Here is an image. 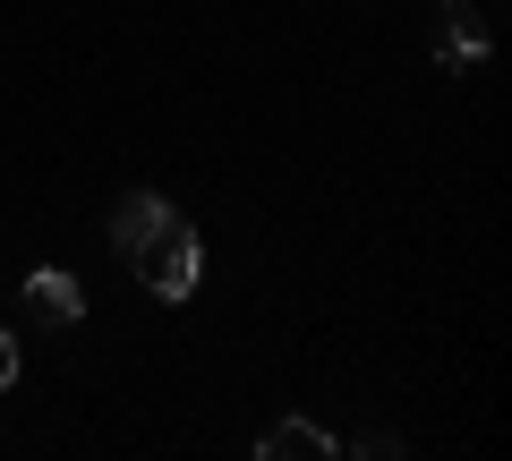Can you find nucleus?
<instances>
[{
  "label": "nucleus",
  "instance_id": "5",
  "mask_svg": "<svg viewBox=\"0 0 512 461\" xmlns=\"http://www.w3.org/2000/svg\"><path fill=\"white\" fill-rule=\"evenodd\" d=\"M470 60H487V18L461 9V18L444 26V69H470Z\"/></svg>",
  "mask_w": 512,
  "mask_h": 461
},
{
  "label": "nucleus",
  "instance_id": "4",
  "mask_svg": "<svg viewBox=\"0 0 512 461\" xmlns=\"http://www.w3.org/2000/svg\"><path fill=\"white\" fill-rule=\"evenodd\" d=\"M163 214H171V205L154 197V188H128V197L111 205V240H120V248H137V240H146V231H154Z\"/></svg>",
  "mask_w": 512,
  "mask_h": 461
},
{
  "label": "nucleus",
  "instance_id": "1",
  "mask_svg": "<svg viewBox=\"0 0 512 461\" xmlns=\"http://www.w3.org/2000/svg\"><path fill=\"white\" fill-rule=\"evenodd\" d=\"M128 257H137V274H146L154 299H188L197 274H205V248H197V231H188V214H163Z\"/></svg>",
  "mask_w": 512,
  "mask_h": 461
},
{
  "label": "nucleus",
  "instance_id": "3",
  "mask_svg": "<svg viewBox=\"0 0 512 461\" xmlns=\"http://www.w3.org/2000/svg\"><path fill=\"white\" fill-rule=\"evenodd\" d=\"M325 453H333V436L316 419H282L256 436V461H325Z\"/></svg>",
  "mask_w": 512,
  "mask_h": 461
},
{
  "label": "nucleus",
  "instance_id": "6",
  "mask_svg": "<svg viewBox=\"0 0 512 461\" xmlns=\"http://www.w3.org/2000/svg\"><path fill=\"white\" fill-rule=\"evenodd\" d=\"M18 385V333H0V393Z\"/></svg>",
  "mask_w": 512,
  "mask_h": 461
},
{
  "label": "nucleus",
  "instance_id": "2",
  "mask_svg": "<svg viewBox=\"0 0 512 461\" xmlns=\"http://www.w3.org/2000/svg\"><path fill=\"white\" fill-rule=\"evenodd\" d=\"M26 308H35V316H60V325H77V316H86V282L60 274V265H43V274H26Z\"/></svg>",
  "mask_w": 512,
  "mask_h": 461
}]
</instances>
